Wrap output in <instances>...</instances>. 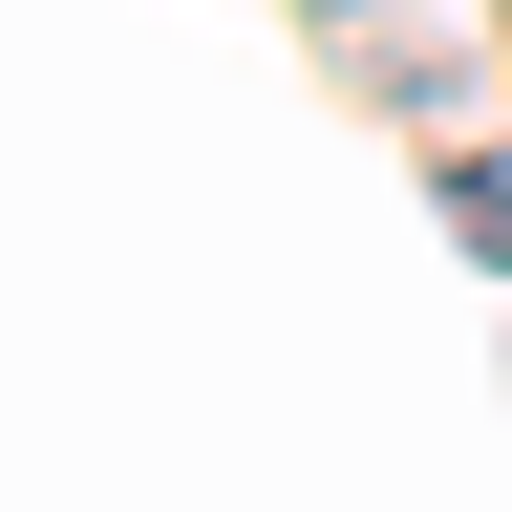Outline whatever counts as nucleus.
Segmentation results:
<instances>
[{"instance_id":"f257e3e1","label":"nucleus","mask_w":512,"mask_h":512,"mask_svg":"<svg viewBox=\"0 0 512 512\" xmlns=\"http://www.w3.org/2000/svg\"><path fill=\"white\" fill-rule=\"evenodd\" d=\"M448 235H470V256H512V171H448Z\"/></svg>"}]
</instances>
